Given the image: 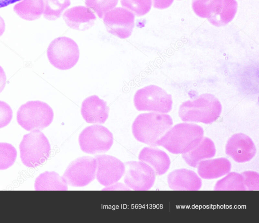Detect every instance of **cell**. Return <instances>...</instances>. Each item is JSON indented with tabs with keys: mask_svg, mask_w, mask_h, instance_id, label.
Wrapping results in <instances>:
<instances>
[{
	"mask_svg": "<svg viewBox=\"0 0 259 223\" xmlns=\"http://www.w3.org/2000/svg\"><path fill=\"white\" fill-rule=\"evenodd\" d=\"M203 129L193 123H181L170 128L157 142L169 152L184 154L192 150L203 137Z\"/></svg>",
	"mask_w": 259,
	"mask_h": 223,
	"instance_id": "cell-1",
	"label": "cell"
},
{
	"mask_svg": "<svg viewBox=\"0 0 259 223\" xmlns=\"http://www.w3.org/2000/svg\"><path fill=\"white\" fill-rule=\"evenodd\" d=\"M172 124V118L168 114L157 112L142 113L133 122L132 132L139 142L156 147L157 141Z\"/></svg>",
	"mask_w": 259,
	"mask_h": 223,
	"instance_id": "cell-2",
	"label": "cell"
},
{
	"mask_svg": "<svg viewBox=\"0 0 259 223\" xmlns=\"http://www.w3.org/2000/svg\"><path fill=\"white\" fill-rule=\"evenodd\" d=\"M222 109L221 103L214 95L205 94L183 102L180 106L179 115L185 122L210 124L218 119Z\"/></svg>",
	"mask_w": 259,
	"mask_h": 223,
	"instance_id": "cell-3",
	"label": "cell"
},
{
	"mask_svg": "<svg viewBox=\"0 0 259 223\" xmlns=\"http://www.w3.org/2000/svg\"><path fill=\"white\" fill-rule=\"evenodd\" d=\"M19 149L23 164L28 167H36L49 157L51 145L44 133L35 129L23 136Z\"/></svg>",
	"mask_w": 259,
	"mask_h": 223,
	"instance_id": "cell-4",
	"label": "cell"
},
{
	"mask_svg": "<svg viewBox=\"0 0 259 223\" xmlns=\"http://www.w3.org/2000/svg\"><path fill=\"white\" fill-rule=\"evenodd\" d=\"M54 118V112L46 103L29 101L22 105L17 112L18 123L24 129L42 130L49 126Z\"/></svg>",
	"mask_w": 259,
	"mask_h": 223,
	"instance_id": "cell-5",
	"label": "cell"
},
{
	"mask_svg": "<svg viewBox=\"0 0 259 223\" xmlns=\"http://www.w3.org/2000/svg\"><path fill=\"white\" fill-rule=\"evenodd\" d=\"M50 63L55 68L65 70L73 67L79 58L78 45L72 39L61 36L50 43L47 51Z\"/></svg>",
	"mask_w": 259,
	"mask_h": 223,
	"instance_id": "cell-6",
	"label": "cell"
},
{
	"mask_svg": "<svg viewBox=\"0 0 259 223\" xmlns=\"http://www.w3.org/2000/svg\"><path fill=\"white\" fill-rule=\"evenodd\" d=\"M134 103L138 111L166 113L172 108L170 95L155 85H149L138 90L135 94Z\"/></svg>",
	"mask_w": 259,
	"mask_h": 223,
	"instance_id": "cell-7",
	"label": "cell"
},
{
	"mask_svg": "<svg viewBox=\"0 0 259 223\" xmlns=\"http://www.w3.org/2000/svg\"><path fill=\"white\" fill-rule=\"evenodd\" d=\"M81 150L88 154L107 152L113 143L112 132L106 127L93 125L84 128L78 138Z\"/></svg>",
	"mask_w": 259,
	"mask_h": 223,
	"instance_id": "cell-8",
	"label": "cell"
},
{
	"mask_svg": "<svg viewBox=\"0 0 259 223\" xmlns=\"http://www.w3.org/2000/svg\"><path fill=\"white\" fill-rule=\"evenodd\" d=\"M96 170V158L82 156L75 159L68 165L62 177L71 186L83 187L95 179Z\"/></svg>",
	"mask_w": 259,
	"mask_h": 223,
	"instance_id": "cell-9",
	"label": "cell"
},
{
	"mask_svg": "<svg viewBox=\"0 0 259 223\" xmlns=\"http://www.w3.org/2000/svg\"><path fill=\"white\" fill-rule=\"evenodd\" d=\"M124 164V182L134 190L145 191L153 186L156 174L148 164L143 161H128Z\"/></svg>",
	"mask_w": 259,
	"mask_h": 223,
	"instance_id": "cell-10",
	"label": "cell"
},
{
	"mask_svg": "<svg viewBox=\"0 0 259 223\" xmlns=\"http://www.w3.org/2000/svg\"><path fill=\"white\" fill-rule=\"evenodd\" d=\"M103 22L109 33L121 39H125L132 33L135 15L125 8L116 7L104 15Z\"/></svg>",
	"mask_w": 259,
	"mask_h": 223,
	"instance_id": "cell-11",
	"label": "cell"
},
{
	"mask_svg": "<svg viewBox=\"0 0 259 223\" xmlns=\"http://www.w3.org/2000/svg\"><path fill=\"white\" fill-rule=\"evenodd\" d=\"M95 158L97 161V180L102 185H112L124 174V164L118 158L108 155H97Z\"/></svg>",
	"mask_w": 259,
	"mask_h": 223,
	"instance_id": "cell-12",
	"label": "cell"
},
{
	"mask_svg": "<svg viewBox=\"0 0 259 223\" xmlns=\"http://www.w3.org/2000/svg\"><path fill=\"white\" fill-rule=\"evenodd\" d=\"M256 152V147L252 139L242 133L232 136L225 147L226 154L238 163L250 161L255 156Z\"/></svg>",
	"mask_w": 259,
	"mask_h": 223,
	"instance_id": "cell-13",
	"label": "cell"
},
{
	"mask_svg": "<svg viewBox=\"0 0 259 223\" xmlns=\"http://www.w3.org/2000/svg\"><path fill=\"white\" fill-rule=\"evenodd\" d=\"M109 112L107 103L97 95L85 98L81 106V114L89 123H104L108 117Z\"/></svg>",
	"mask_w": 259,
	"mask_h": 223,
	"instance_id": "cell-14",
	"label": "cell"
},
{
	"mask_svg": "<svg viewBox=\"0 0 259 223\" xmlns=\"http://www.w3.org/2000/svg\"><path fill=\"white\" fill-rule=\"evenodd\" d=\"M63 18L70 28L84 31L94 25L96 16L89 8L78 6L66 10L63 14Z\"/></svg>",
	"mask_w": 259,
	"mask_h": 223,
	"instance_id": "cell-15",
	"label": "cell"
},
{
	"mask_svg": "<svg viewBox=\"0 0 259 223\" xmlns=\"http://www.w3.org/2000/svg\"><path fill=\"white\" fill-rule=\"evenodd\" d=\"M169 187L174 190H198L202 181L193 171L181 168L170 172L167 176Z\"/></svg>",
	"mask_w": 259,
	"mask_h": 223,
	"instance_id": "cell-16",
	"label": "cell"
},
{
	"mask_svg": "<svg viewBox=\"0 0 259 223\" xmlns=\"http://www.w3.org/2000/svg\"><path fill=\"white\" fill-rule=\"evenodd\" d=\"M138 158L150 166L157 175L164 174L170 167V160L168 155L157 148L145 147L140 152Z\"/></svg>",
	"mask_w": 259,
	"mask_h": 223,
	"instance_id": "cell-17",
	"label": "cell"
},
{
	"mask_svg": "<svg viewBox=\"0 0 259 223\" xmlns=\"http://www.w3.org/2000/svg\"><path fill=\"white\" fill-rule=\"evenodd\" d=\"M198 173L204 179H217L229 173L231 169L230 161L224 157L201 161L197 165Z\"/></svg>",
	"mask_w": 259,
	"mask_h": 223,
	"instance_id": "cell-18",
	"label": "cell"
},
{
	"mask_svg": "<svg viewBox=\"0 0 259 223\" xmlns=\"http://www.w3.org/2000/svg\"><path fill=\"white\" fill-rule=\"evenodd\" d=\"M215 152V147L213 141L208 138L203 137L192 150L183 154L182 157L187 164L196 168L201 161L214 157Z\"/></svg>",
	"mask_w": 259,
	"mask_h": 223,
	"instance_id": "cell-19",
	"label": "cell"
},
{
	"mask_svg": "<svg viewBox=\"0 0 259 223\" xmlns=\"http://www.w3.org/2000/svg\"><path fill=\"white\" fill-rule=\"evenodd\" d=\"M237 8L238 4L236 0H222L219 8L207 19L214 26L226 25L234 19Z\"/></svg>",
	"mask_w": 259,
	"mask_h": 223,
	"instance_id": "cell-20",
	"label": "cell"
},
{
	"mask_svg": "<svg viewBox=\"0 0 259 223\" xmlns=\"http://www.w3.org/2000/svg\"><path fill=\"white\" fill-rule=\"evenodd\" d=\"M14 11L24 20L38 19L44 11V0H22L14 6Z\"/></svg>",
	"mask_w": 259,
	"mask_h": 223,
	"instance_id": "cell-21",
	"label": "cell"
},
{
	"mask_svg": "<svg viewBox=\"0 0 259 223\" xmlns=\"http://www.w3.org/2000/svg\"><path fill=\"white\" fill-rule=\"evenodd\" d=\"M34 189L39 190H67V184L58 173L46 171L35 179Z\"/></svg>",
	"mask_w": 259,
	"mask_h": 223,
	"instance_id": "cell-22",
	"label": "cell"
},
{
	"mask_svg": "<svg viewBox=\"0 0 259 223\" xmlns=\"http://www.w3.org/2000/svg\"><path fill=\"white\" fill-rule=\"evenodd\" d=\"M214 190H246L243 176L241 173L231 172L219 180L215 185Z\"/></svg>",
	"mask_w": 259,
	"mask_h": 223,
	"instance_id": "cell-23",
	"label": "cell"
},
{
	"mask_svg": "<svg viewBox=\"0 0 259 223\" xmlns=\"http://www.w3.org/2000/svg\"><path fill=\"white\" fill-rule=\"evenodd\" d=\"M44 17L51 21L59 18L71 4L70 0H44Z\"/></svg>",
	"mask_w": 259,
	"mask_h": 223,
	"instance_id": "cell-24",
	"label": "cell"
},
{
	"mask_svg": "<svg viewBox=\"0 0 259 223\" xmlns=\"http://www.w3.org/2000/svg\"><path fill=\"white\" fill-rule=\"evenodd\" d=\"M222 0H192V7L199 17L208 18L219 8Z\"/></svg>",
	"mask_w": 259,
	"mask_h": 223,
	"instance_id": "cell-25",
	"label": "cell"
},
{
	"mask_svg": "<svg viewBox=\"0 0 259 223\" xmlns=\"http://www.w3.org/2000/svg\"><path fill=\"white\" fill-rule=\"evenodd\" d=\"M121 6L138 17L148 13L152 6L151 0H120Z\"/></svg>",
	"mask_w": 259,
	"mask_h": 223,
	"instance_id": "cell-26",
	"label": "cell"
},
{
	"mask_svg": "<svg viewBox=\"0 0 259 223\" xmlns=\"http://www.w3.org/2000/svg\"><path fill=\"white\" fill-rule=\"evenodd\" d=\"M17 151L11 144L0 143V170L7 169L12 166L17 157Z\"/></svg>",
	"mask_w": 259,
	"mask_h": 223,
	"instance_id": "cell-27",
	"label": "cell"
},
{
	"mask_svg": "<svg viewBox=\"0 0 259 223\" xmlns=\"http://www.w3.org/2000/svg\"><path fill=\"white\" fill-rule=\"evenodd\" d=\"M118 2V0H85V4L101 19L107 12L116 6Z\"/></svg>",
	"mask_w": 259,
	"mask_h": 223,
	"instance_id": "cell-28",
	"label": "cell"
},
{
	"mask_svg": "<svg viewBox=\"0 0 259 223\" xmlns=\"http://www.w3.org/2000/svg\"><path fill=\"white\" fill-rule=\"evenodd\" d=\"M244 184L247 190H259V174L253 171H245L242 172Z\"/></svg>",
	"mask_w": 259,
	"mask_h": 223,
	"instance_id": "cell-29",
	"label": "cell"
},
{
	"mask_svg": "<svg viewBox=\"0 0 259 223\" xmlns=\"http://www.w3.org/2000/svg\"><path fill=\"white\" fill-rule=\"evenodd\" d=\"M13 117V111L6 102L0 101V128L8 125Z\"/></svg>",
	"mask_w": 259,
	"mask_h": 223,
	"instance_id": "cell-30",
	"label": "cell"
},
{
	"mask_svg": "<svg viewBox=\"0 0 259 223\" xmlns=\"http://www.w3.org/2000/svg\"><path fill=\"white\" fill-rule=\"evenodd\" d=\"M154 8L164 9L168 8L172 4L174 0H151Z\"/></svg>",
	"mask_w": 259,
	"mask_h": 223,
	"instance_id": "cell-31",
	"label": "cell"
},
{
	"mask_svg": "<svg viewBox=\"0 0 259 223\" xmlns=\"http://www.w3.org/2000/svg\"><path fill=\"white\" fill-rule=\"evenodd\" d=\"M6 84V75L3 68L0 66V93L4 89Z\"/></svg>",
	"mask_w": 259,
	"mask_h": 223,
	"instance_id": "cell-32",
	"label": "cell"
},
{
	"mask_svg": "<svg viewBox=\"0 0 259 223\" xmlns=\"http://www.w3.org/2000/svg\"><path fill=\"white\" fill-rule=\"evenodd\" d=\"M21 0H0V8L5 7Z\"/></svg>",
	"mask_w": 259,
	"mask_h": 223,
	"instance_id": "cell-33",
	"label": "cell"
},
{
	"mask_svg": "<svg viewBox=\"0 0 259 223\" xmlns=\"http://www.w3.org/2000/svg\"><path fill=\"white\" fill-rule=\"evenodd\" d=\"M5 30V23L3 18L0 16V36H1Z\"/></svg>",
	"mask_w": 259,
	"mask_h": 223,
	"instance_id": "cell-34",
	"label": "cell"
},
{
	"mask_svg": "<svg viewBox=\"0 0 259 223\" xmlns=\"http://www.w3.org/2000/svg\"><path fill=\"white\" fill-rule=\"evenodd\" d=\"M179 1H181V0H179Z\"/></svg>",
	"mask_w": 259,
	"mask_h": 223,
	"instance_id": "cell-35",
	"label": "cell"
}]
</instances>
